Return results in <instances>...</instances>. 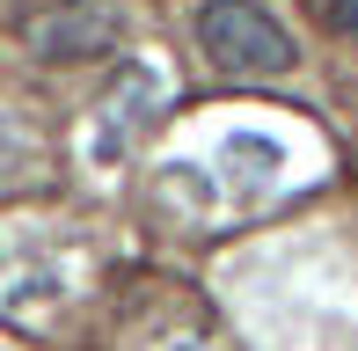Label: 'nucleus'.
Listing matches in <instances>:
<instances>
[{
  "mask_svg": "<svg viewBox=\"0 0 358 351\" xmlns=\"http://www.w3.org/2000/svg\"><path fill=\"white\" fill-rule=\"evenodd\" d=\"M154 103H161V81L146 66H124V88H110L103 124H95V162H117L146 124H154Z\"/></svg>",
  "mask_w": 358,
  "mask_h": 351,
  "instance_id": "7ed1b4c3",
  "label": "nucleus"
},
{
  "mask_svg": "<svg viewBox=\"0 0 358 351\" xmlns=\"http://www.w3.org/2000/svg\"><path fill=\"white\" fill-rule=\"evenodd\" d=\"M234 162H241V176H249V183H271V169H278L285 154H278V139L234 132V139H227V169H234Z\"/></svg>",
  "mask_w": 358,
  "mask_h": 351,
  "instance_id": "20e7f679",
  "label": "nucleus"
},
{
  "mask_svg": "<svg viewBox=\"0 0 358 351\" xmlns=\"http://www.w3.org/2000/svg\"><path fill=\"white\" fill-rule=\"evenodd\" d=\"M15 37L37 59H103L124 44V15L110 0H22Z\"/></svg>",
  "mask_w": 358,
  "mask_h": 351,
  "instance_id": "f03ea898",
  "label": "nucleus"
},
{
  "mask_svg": "<svg viewBox=\"0 0 358 351\" xmlns=\"http://www.w3.org/2000/svg\"><path fill=\"white\" fill-rule=\"evenodd\" d=\"M322 15H329L336 37H351V44H358V0H322Z\"/></svg>",
  "mask_w": 358,
  "mask_h": 351,
  "instance_id": "39448f33",
  "label": "nucleus"
},
{
  "mask_svg": "<svg viewBox=\"0 0 358 351\" xmlns=\"http://www.w3.org/2000/svg\"><path fill=\"white\" fill-rule=\"evenodd\" d=\"M169 351H205V344H190V337H183V344H169Z\"/></svg>",
  "mask_w": 358,
  "mask_h": 351,
  "instance_id": "423d86ee",
  "label": "nucleus"
},
{
  "mask_svg": "<svg viewBox=\"0 0 358 351\" xmlns=\"http://www.w3.org/2000/svg\"><path fill=\"white\" fill-rule=\"evenodd\" d=\"M198 44L220 59L227 73H285L292 59V29L278 22V15L264 8V0H205L198 8Z\"/></svg>",
  "mask_w": 358,
  "mask_h": 351,
  "instance_id": "f257e3e1",
  "label": "nucleus"
}]
</instances>
